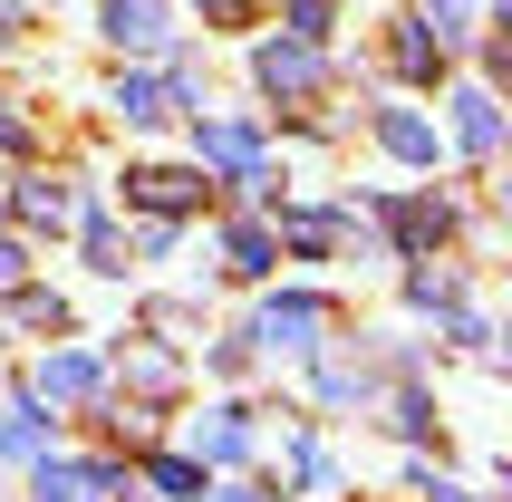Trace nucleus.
<instances>
[{
    "label": "nucleus",
    "mask_w": 512,
    "mask_h": 502,
    "mask_svg": "<svg viewBox=\"0 0 512 502\" xmlns=\"http://www.w3.org/2000/svg\"><path fill=\"white\" fill-rule=\"evenodd\" d=\"M319 329H329V309H319L310 300V290H290V300H271V309H261V348H319Z\"/></svg>",
    "instance_id": "4"
},
{
    "label": "nucleus",
    "mask_w": 512,
    "mask_h": 502,
    "mask_svg": "<svg viewBox=\"0 0 512 502\" xmlns=\"http://www.w3.org/2000/svg\"><path fill=\"white\" fill-rule=\"evenodd\" d=\"M397 232L426 251V242H445V232H455V213H445V203H397Z\"/></svg>",
    "instance_id": "13"
},
{
    "label": "nucleus",
    "mask_w": 512,
    "mask_h": 502,
    "mask_svg": "<svg viewBox=\"0 0 512 502\" xmlns=\"http://www.w3.org/2000/svg\"><path fill=\"white\" fill-rule=\"evenodd\" d=\"M116 107H126V126H155V116H165V87L155 78H116Z\"/></svg>",
    "instance_id": "14"
},
{
    "label": "nucleus",
    "mask_w": 512,
    "mask_h": 502,
    "mask_svg": "<svg viewBox=\"0 0 512 502\" xmlns=\"http://www.w3.org/2000/svg\"><path fill=\"white\" fill-rule=\"evenodd\" d=\"M252 78H261V97H290V107H300V97H319V78H329V68H319V39H300V29H290V39H271V49L252 58Z\"/></svg>",
    "instance_id": "1"
},
{
    "label": "nucleus",
    "mask_w": 512,
    "mask_h": 502,
    "mask_svg": "<svg viewBox=\"0 0 512 502\" xmlns=\"http://www.w3.org/2000/svg\"><path fill=\"white\" fill-rule=\"evenodd\" d=\"M290 474L310 483V493H329V454H319V445H290Z\"/></svg>",
    "instance_id": "18"
},
{
    "label": "nucleus",
    "mask_w": 512,
    "mask_h": 502,
    "mask_svg": "<svg viewBox=\"0 0 512 502\" xmlns=\"http://www.w3.org/2000/svg\"><path fill=\"white\" fill-rule=\"evenodd\" d=\"M107 39H116V49H165L174 20L155 10V0H107Z\"/></svg>",
    "instance_id": "5"
},
{
    "label": "nucleus",
    "mask_w": 512,
    "mask_h": 502,
    "mask_svg": "<svg viewBox=\"0 0 512 502\" xmlns=\"http://www.w3.org/2000/svg\"><path fill=\"white\" fill-rule=\"evenodd\" d=\"M203 502H261V493H203Z\"/></svg>",
    "instance_id": "23"
},
{
    "label": "nucleus",
    "mask_w": 512,
    "mask_h": 502,
    "mask_svg": "<svg viewBox=\"0 0 512 502\" xmlns=\"http://www.w3.org/2000/svg\"><path fill=\"white\" fill-rule=\"evenodd\" d=\"M377 145L406 155V165H435V126H426V116H397V107H387V116H377Z\"/></svg>",
    "instance_id": "10"
},
{
    "label": "nucleus",
    "mask_w": 512,
    "mask_h": 502,
    "mask_svg": "<svg viewBox=\"0 0 512 502\" xmlns=\"http://www.w3.org/2000/svg\"><path fill=\"white\" fill-rule=\"evenodd\" d=\"M194 155L213 174H232V184H271V155H261L252 126H194Z\"/></svg>",
    "instance_id": "2"
},
{
    "label": "nucleus",
    "mask_w": 512,
    "mask_h": 502,
    "mask_svg": "<svg viewBox=\"0 0 512 502\" xmlns=\"http://www.w3.org/2000/svg\"><path fill=\"white\" fill-rule=\"evenodd\" d=\"M329 10H339V0H290V29H300V39H319V29H329Z\"/></svg>",
    "instance_id": "19"
},
{
    "label": "nucleus",
    "mask_w": 512,
    "mask_h": 502,
    "mask_svg": "<svg viewBox=\"0 0 512 502\" xmlns=\"http://www.w3.org/2000/svg\"><path fill=\"white\" fill-rule=\"evenodd\" d=\"M252 454V425H242V406H213V416L194 425V464H242Z\"/></svg>",
    "instance_id": "6"
},
{
    "label": "nucleus",
    "mask_w": 512,
    "mask_h": 502,
    "mask_svg": "<svg viewBox=\"0 0 512 502\" xmlns=\"http://www.w3.org/2000/svg\"><path fill=\"white\" fill-rule=\"evenodd\" d=\"M0 280H20V251H10V242H0Z\"/></svg>",
    "instance_id": "22"
},
{
    "label": "nucleus",
    "mask_w": 512,
    "mask_h": 502,
    "mask_svg": "<svg viewBox=\"0 0 512 502\" xmlns=\"http://www.w3.org/2000/svg\"><path fill=\"white\" fill-rule=\"evenodd\" d=\"M10 309H20L29 329H58V319H68V309H58V300H39V290H20V300H10Z\"/></svg>",
    "instance_id": "20"
},
{
    "label": "nucleus",
    "mask_w": 512,
    "mask_h": 502,
    "mask_svg": "<svg viewBox=\"0 0 512 502\" xmlns=\"http://www.w3.org/2000/svg\"><path fill=\"white\" fill-rule=\"evenodd\" d=\"M97 387H107V367H97V358H78V348L39 367V396H49V406H87Z\"/></svg>",
    "instance_id": "7"
},
{
    "label": "nucleus",
    "mask_w": 512,
    "mask_h": 502,
    "mask_svg": "<svg viewBox=\"0 0 512 502\" xmlns=\"http://www.w3.org/2000/svg\"><path fill=\"white\" fill-rule=\"evenodd\" d=\"M416 300H426V309H455L464 280H455V271H416Z\"/></svg>",
    "instance_id": "17"
},
{
    "label": "nucleus",
    "mask_w": 512,
    "mask_h": 502,
    "mask_svg": "<svg viewBox=\"0 0 512 502\" xmlns=\"http://www.w3.org/2000/svg\"><path fill=\"white\" fill-rule=\"evenodd\" d=\"M145 483H155L165 502H194L203 493V464H194V454H155V474H145Z\"/></svg>",
    "instance_id": "12"
},
{
    "label": "nucleus",
    "mask_w": 512,
    "mask_h": 502,
    "mask_svg": "<svg viewBox=\"0 0 512 502\" xmlns=\"http://www.w3.org/2000/svg\"><path fill=\"white\" fill-rule=\"evenodd\" d=\"M39 502H107V493H126V474L116 464H49L39 454V483H29Z\"/></svg>",
    "instance_id": "3"
},
{
    "label": "nucleus",
    "mask_w": 512,
    "mask_h": 502,
    "mask_svg": "<svg viewBox=\"0 0 512 502\" xmlns=\"http://www.w3.org/2000/svg\"><path fill=\"white\" fill-rule=\"evenodd\" d=\"M20 223L58 232V223H68V194H58V184H20Z\"/></svg>",
    "instance_id": "15"
},
{
    "label": "nucleus",
    "mask_w": 512,
    "mask_h": 502,
    "mask_svg": "<svg viewBox=\"0 0 512 502\" xmlns=\"http://www.w3.org/2000/svg\"><path fill=\"white\" fill-rule=\"evenodd\" d=\"M49 445V416L39 406H0V454H39Z\"/></svg>",
    "instance_id": "11"
},
{
    "label": "nucleus",
    "mask_w": 512,
    "mask_h": 502,
    "mask_svg": "<svg viewBox=\"0 0 512 502\" xmlns=\"http://www.w3.org/2000/svg\"><path fill=\"white\" fill-rule=\"evenodd\" d=\"M126 194L155 203V213H184V203H203V184H194V174H174V165H136V174H126Z\"/></svg>",
    "instance_id": "8"
},
{
    "label": "nucleus",
    "mask_w": 512,
    "mask_h": 502,
    "mask_svg": "<svg viewBox=\"0 0 512 502\" xmlns=\"http://www.w3.org/2000/svg\"><path fill=\"white\" fill-rule=\"evenodd\" d=\"M232 271H271V232H261V223L232 232Z\"/></svg>",
    "instance_id": "16"
},
{
    "label": "nucleus",
    "mask_w": 512,
    "mask_h": 502,
    "mask_svg": "<svg viewBox=\"0 0 512 502\" xmlns=\"http://www.w3.org/2000/svg\"><path fill=\"white\" fill-rule=\"evenodd\" d=\"M455 136H464V155H493V145H503V116H493L484 87H464V97H455Z\"/></svg>",
    "instance_id": "9"
},
{
    "label": "nucleus",
    "mask_w": 512,
    "mask_h": 502,
    "mask_svg": "<svg viewBox=\"0 0 512 502\" xmlns=\"http://www.w3.org/2000/svg\"><path fill=\"white\" fill-rule=\"evenodd\" d=\"M203 20H252V0H194Z\"/></svg>",
    "instance_id": "21"
}]
</instances>
